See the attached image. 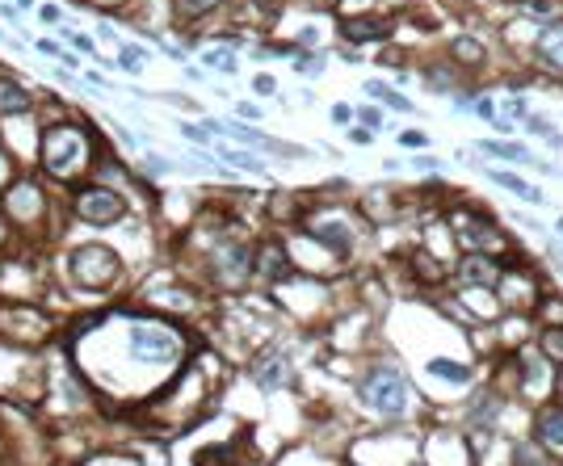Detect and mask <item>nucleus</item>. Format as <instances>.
Segmentation results:
<instances>
[{
	"mask_svg": "<svg viewBox=\"0 0 563 466\" xmlns=\"http://www.w3.org/2000/svg\"><path fill=\"white\" fill-rule=\"evenodd\" d=\"M84 135L76 126H51L47 135H42V143H38V160L47 164V172H55V177H68V172H76L84 164Z\"/></svg>",
	"mask_w": 563,
	"mask_h": 466,
	"instance_id": "nucleus-1",
	"label": "nucleus"
},
{
	"mask_svg": "<svg viewBox=\"0 0 563 466\" xmlns=\"http://www.w3.org/2000/svg\"><path fill=\"white\" fill-rule=\"evenodd\" d=\"M362 399L379 412V416H400L408 407V387H403V374L396 366H374L362 383Z\"/></svg>",
	"mask_w": 563,
	"mask_h": 466,
	"instance_id": "nucleus-2",
	"label": "nucleus"
},
{
	"mask_svg": "<svg viewBox=\"0 0 563 466\" xmlns=\"http://www.w3.org/2000/svg\"><path fill=\"white\" fill-rule=\"evenodd\" d=\"M72 277L81 286H105V282L118 277V256L101 244H84V248L72 252Z\"/></svg>",
	"mask_w": 563,
	"mask_h": 466,
	"instance_id": "nucleus-3",
	"label": "nucleus"
},
{
	"mask_svg": "<svg viewBox=\"0 0 563 466\" xmlns=\"http://www.w3.org/2000/svg\"><path fill=\"white\" fill-rule=\"evenodd\" d=\"M131 353L143 366H164L181 353V340L168 328H131Z\"/></svg>",
	"mask_w": 563,
	"mask_h": 466,
	"instance_id": "nucleus-4",
	"label": "nucleus"
},
{
	"mask_svg": "<svg viewBox=\"0 0 563 466\" xmlns=\"http://www.w3.org/2000/svg\"><path fill=\"white\" fill-rule=\"evenodd\" d=\"M454 227H458V244L463 248H471L475 256H480V248H487V256L492 252H504V235L496 232L487 219H480V215H471V210H454Z\"/></svg>",
	"mask_w": 563,
	"mask_h": 466,
	"instance_id": "nucleus-5",
	"label": "nucleus"
},
{
	"mask_svg": "<svg viewBox=\"0 0 563 466\" xmlns=\"http://www.w3.org/2000/svg\"><path fill=\"white\" fill-rule=\"evenodd\" d=\"M76 215L84 223H118L126 215V202L114 189H84L76 198Z\"/></svg>",
	"mask_w": 563,
	"mask_h": 466,
	"instance_id": "nucleus-6",
	"label": "nucleus"
},
{
	"mask_svg": "<svg viewBox=\"0 0 563 466\" xmlns=\"http://www.w3.org/2000/svg\"><path fill=\"white\" fill-rule=\"evenodd\" d=\"M202 131H219V135H232V139H240V143H248V148H261V152L303 155V148H295V143L269 139V135H261V131H248V126H223V122H215V118H206V122H202Z\"/></svg>",
	"mask_w": 563,
	"mask_h": 466,
	"instance_id": "nucleus-7",
	"label": "nucleus"
},
{
	"mask_svg": "<svg viewBox=\"0 0 563 466\" xmlns=\"http://www.w3.org/2000/svg\"><path fill=\"white\" fill-rule=\"evenodd\" d=\"M345 42H387L391 38V17L383 13H366V17H345L340 21Z\"/></svg>",
	"mask_w": 563,
	"mask_h": 466,
	"instance_id": "nucleus-8",
	"label": "nucleus"
},
{
	"mask_svg": "<svg viewBox=\"0 0 563 466\" xmlns=\"http://www.w3.org/2000/svg\"><path fill=\"white\" fill-rule=\"evenodd\" d=\"M307 235H312V239H320V244H328L336 256H345V252L353 248V232H349L336 215H320V219H312V223H307Z\"/></svg>",
	"mask_w": 563,
	"mask_h": 466,
	"instance_id": "nucleus-9",
	"label": "nucleus"
},
{
	"mask_svg": "<svg viewBox=\"0 0 563 466\" xmlns=\"http://www.w3.org/2000/svg\"><path fill=\"white\" fill-rule=\"evenodd\" d=\"M534 277L526 273V269H509V273H500V299H504V307H517L526 311L534 303Z\"/></svg>",
	"mask_w": 563,
	"mask_h": 466,
	"instance_id": "nucleus-10",
	"label": "nucleus"
},
{
	"mask_svg": "<svg viewBox=\"0 0 563 466\" xmlns=\"http://www.w3.org/2000/svg\"><path fill=\"white\" fill-rule=\"evenodd\" d=\"M534 51H538V59H543V68H547V72L563 76V21H547V25H543V34H538Z\"/></svg>",
	"mask_w": 563,
	"mask_h": 466,
	"instance_id": "nucleus-11",
	"label": "nucleus"
},
{
	"mask_svg": "<svg viewBox=\"0 0 563 466\" xmlns=\"http://www.w3.org/2000/svg\"><path fill=\"white\" fill-rule=\"evenodd\" d=\"M538 441H543V450L563 454V407H543L538 412Z\"/></svg>",
	"mask_w": 563,
	"mask_h": 466,
	"instance_id": "nucleus-12",
	"label": "nucleus"
},
{
	"mask_svg": "<svg viewBox=\"0 0 563 466\" xmlns=\"http://www.w3.org/2000/svg\"><path fill=\"white\" fill-rule=\"evenodd\" d=\"M252 378H256L265 390L282 387V383L290 378V370H286V357H282V353H265V357L252 366Z\"/></svg>",
	"mask_w": 563,
	"mask_h": 466,
	"instance_id": "nucleus-13",
	"label": "nucleus"
},
{
	"mask_svg": "<svg viewBox=\"0 0 563 466\" xmlns=\"http://www.w3.org/2000/svg\"><path fill=\"white\" fill-rule=\"evenodd\" d=\"M30 105H34V97L17 80H0V114H25Z\"/></svg>",
	"mask_w": 563,
	"mask_h": 466,
	"instance_id": "nucleus-14",
	"label": "nucleus"
},
{
	"mask_svg": "<svg viewBox=\"0 0 563 466\" xmlns=\"http://www.w3.org/2000/svg\"><path fill=\"white\" fill-rule=\"evenodd\" d=\"M198 466H248V462L240 458L236 446H211V450L198 454Z\"/></svg>",
	"mask_w": 563,
	"mask_h": 466,
	"instance_id": "nucleus-15",
	"label": "nucleus"
},
{
	"mask_svg": "<svg viewBox=\"0 0 563 466\" xmlns=\"http://www.w3.org/2000/svg\"><path fill=\"white\" fill-rule=\"evenodd\" d=\"M492 181L496 185H504L509 193H517V198H526V202H543V193L530 185V181H521V177H513V172H492Z\"/></svg>",
	"mask_w": 563,
	"mask_h": 466,
	"instance_id": "nucleus-16",
	"label": "nucleus"
},
{
	"mask_svg": "<svg viewBox=\"0 0 563 466\" xmlns=\"http://www.w3.org/2000/svg\"><path fill=\"white\" fill-rule=\"evenodd\" d=\"M261 273H269V277H286V273H290V261H286L282 244H269V248L261 252Z\"/></svg>",
	"mask_w": 563,
	"mask_h": 466,
	"instance_id": "nucleus-17",
	"label": "nucleus"
},
{
	"mask_svg": "<svg viewBox=\"0 0 563 466\" xmlns=\"http://www.w3.org/2000/svg\"><path fill=\"white\" fill-rule=\"evenodd\" d=\"M463 277H467V282H483V286H487V282H496V277H500V269H496V261H492V256H471V261H467V269H463Z\"/></svg>",
	"mask_w": 563,
	"mask_h": 466,
	"instance_id": "nucleus-18",
	"label": "nucleus"
},
{
	"mask_svg": "<svg viewBox=\"0 0 563 466\" xmlns=\"http://www.w3.org/2000/svg\"><path fill=\"white\" fill-rule=\"evenodd\" d=\"M366 92H370L374 101H383V105H391V109H400V114H408V109H412V101H408V97H400L396 88H387L383 80H370V84H366Z\"/></svg>",
	"mask_w": 563,
	"mask_h": 466,
	"instance_id": "nucleus-19",
	"label": "nucleus"
},
{
	"mask_svg": "<svg viewBox=\"0 0 563 466\" xmlns=\"http://www.w3.org/2000/svg\"><path fill=\"white\" fill-rule=\"evenodd\" d=\"M223 0H177L172 8H177V17L181 21H198V17H206V13H215Z\"/></svg>",
	"mask_w": 563,
	"mask_h": 466,
	"instance_id": "nucleus-20",
	"label": "nucleus"
},
{
	"mask_svg": "<svg viewBox=\"0 0 563 466\" xmlns=\"http://www.w3.org/2000/svg\"><path fill=\"white\" fill-rule=\"evenodd\" d=\"M487 155H500V160H517V164H534V155L526 152L521 143H483Z\"/></svg>",
	"mask_w": 563,
	"mask_h": 466,
	"instance_id": "nucleus-21",
	"label": "nucleus"
},
{
	"mask_svg": "<svg viewBox=\"0 0 563 466\" xmlns=\"http://www.w3.org/2000/svg\"><path fill=\"white\" fill-rule=\"evenodd\" d=\"M219 155L227 160V164H236V168H248V172H261L265 164H261V155L252 152H232V148H219Z\"/></svg>",
	"mask_w": 563,
	"mask_h": 466,
	"instance_id": "nucleus-22",
	"label": "nucleus"
},
{
	"mask_svg": "<svg viewBox=\"0 0 563 466\" xmlns=\"http://www.w3.org/2000/svg\"><path fill=\"white\" fill-rule=\"evenodd\" d=\"M458 59H467V64H483V47L475 38H454V47H450Z\"/></svg>",
	"mask_w": 563,
	"mask_h": 466,
	"instance_id": "nucleus-23",
	"label": "nucleus"
},
{
	"mask_svg": "<svg viewBox=\"0 0 563 466\" xmlns=\"http://www.w3.org/2000/svg\"><path fill=\"white\" fill-rule=\"evenodd\" d=\"M202 64H211L215 72H236V55H232V51H223V47H219V51H206V55H202Z\"/></svg>",
	"mask_w": 563,
	"mask_h": 466,
	"instance_id": "nucleus-24",
	"label": "nucleus"
},
{
	"mask_svg": "<svg viewBox=\"0 0 563 466\" xmlns=\"http://www.w3.org/2000/svg\"><path fill=\"white\" fill-rule=\"evenodd\" d=\"M429 370H433V374H441V378H454V383H467V378H471V370H467V366H458V362H433Z\"/></svg>",
	"mask_w": 563,
	"mask_h": 466,
	"instance_id": "nucleus-25",
	"label": "nucleus"
},
{
	"mask_svg": "<svg viewBox=\"0 0 563 466\" xmlns=\"http://www.w3.org/2000/svg\"><path fill=\"white\" fill-rule=\"evenodd\" d=\"M543 353L555 357V362H563V328H547V332H543Z\"/></svg>",
	"mask_w": 563,
	"mask_h": 466,
	"instance_id": "nucleus-26",
	"label": "nucleus"
},
{
	"mask_svg": "<svg viewBox=\"0 0 563 466\" xmlns=\"http://www.w3.org/2000/svg\"><path fill=\"white\" fill-rule=\"evenodd\" d=\"M513 466H551V462H547L534 446H517V450H513Z\"/></svg>",
	"mask_w": 563,
	"mask_h": 466,
	"instance_id": "nucleus-27",
	"label": "nucleus"
},
{
	"mask_svg": "<svg viewBox=\"0 0 563 466\" xmlns=\"http://www.w3.org/2000/svg\"><path fill=\"white\" fill-rule=\"evenodd\" d=\"M543 319H547V328H563V303L559 299H547V303H543Z\"/></svg>",
	"mask_w": 563,
	"mask_h": 466,
	"instance_id": "nucleus-28",
	"label": "nucleus"
},
{
	"mask_svg": "<svg viewBox=\"0 0 563 466\" xmlns=\"http://www.w3.org/2000/svg\"><path fill=\"white\" fill-rule=\"evenodd\" d=\"M118 59H122V68H126V72H139V68H143V51H139V47H122V55H118Z\"/></svg>",
	"mask_w": 563,
	"mask_h": 466,
	"instance_id": "nucleus-29",
	"label": "nucleus"
},
{
	"mask_svg": "<svg viewBox=\"0 0 563 466\" xmlns=\"http://www.w3.org/2000/svg\"><path fill=\"white\" fill-rule=\"evenodd\" d=\"M295 68H299V72H307V76H320L324 59H320V55H303V59H299V64H295Z\"/></svg>",
	"mask_w": 563,
	"mask_h": 466,
	"instance_id": "nucleus-30",
	"label": "nucleus"
},
{
	"mask_svg": "<svg viewBox=\"0 0 563 466\" xmlns=\"http://www.w3.org/2000/svg\"><path fill=\"white\" fill-rule=\"evenodd\" d=\"M504 109H509L513 118H530V109H526V101H521V97H509V101H504Z\"/></svg>",
	"mask_w": 563,
	"mask_h": 466,
	"instance_id": "nucleus-31",
	"label": "nucleus"
},
{
	"mask_svg": "<svg viewBox=\"0 0 563 466\" xmlns=\"http://www.w3.org/2000/svg\"><path fill=\"white\" fill-rule=\"evenodd\" d=\"M403 148H425V131H403Z\"/></svg>",
	"mask_w": 563,
	"mask_h": 466,
	"instance_id": "nucleus-32",
	"label": "nucleus"
},
{
	"mask_svg": "<svg viewBox=\"0 0 563 466\" xmlns=\"http://www.w3.org/2000/svg\"><path fill=\"white\" fill-rule=\"evenodd\" d=\"M362 122H366V126H370V131H374V126H379V122H383V114H379V109H374V105H370V109H362Z\"/></svg>",
	"mask_w": 563,
	"mask_h": 466,
	"instance_id": "nucleus-33",
	"label": "nucleus"
},
{
	"mask_svg": "<svg viewBox=\"0 0 563 466\" xmlns=\"http://www.w3.org/2000/svg\"><path fill=\"white\" fill-rule=\"evenodd\" d=\"M252 88H256V92H273L278 84H273V76H256L252 80Z\"/></svg>",
	"mask_w": 563,
	"mask_h": 466,
	"instance_id": "nucleus-34",
	"label": "nucleus"
},
{
	"mask_svg": "<svg viewBox=\"0 0 563 466\" xmlns=\"http://www.w3.org/2000/svg\"><path fill=\"white\" fill-rule=\"evenodd\" d=\"M38 17H42V21H59V8H55V4H42Z\"/></svg>",
	"mask_w": 563,
	"mask_h": 466,
	"instance_id": "nucleus-35",
	"label": "nucleus"
},
{
	"mask_svg": "<svg viewBox=\"0 0 563 466\" xmlns=\"http://www.w3.org/2000/svg\"><path fill=\"white\" fill-rule=\"evenodd\" d=\"M475 114H480V118H492V122H496V109H492L487 101H475Z\"/></svg>",
	"mask_w": 563,
	"mask_h": 466,
	"instance_id": "nucleus-36",
	"label": "nucleus"
},
{
	"mask_svg": "<svg viewBox=\"0 0 563 466\" xmlns=\"http://www.w3.org/2000/svg\"><path fill=\"white\" fill-rule=\"evenodd\" d=\"M332 118L336 122H349V105H332Z\"/></svg>",
	"mask_w": 563,
	"mask_h": 466,
	"instance_id": "nucleus-37",
	"label": "nucleus"
},
{
	"mask_svg": "<svg viewBox=\"0 0 563 466\" xmlns=\"http://www.w3.org/2000/svg\"><path fill=\"white\" fill-rule=\"evenodd\" d=\"M349 139H353V143H370L374 135H370V131H349Z\"/></svg>",
	"mask_w": 563,
	"mask_h": 466,
	"instance_id": "nucleus-38",
	"label": "nucleus"
},
{
	"mask_svg": "<svg viewBox=\"0 0 563 466\" xmlns=\"http://www.w3.org/2000/svg\"><path fill=\"white\" fill-rule=\"evenodd\" d=\"M555 387H559V395H563V374H559V378H555Z\"/></svg>",
	"mask_w": 563,
	"mask_h": 466,
	"instance_id": "nucleus-39",
	"label": "nucleus"
},
{
	"mask_svg": "<svg viewBox=\"0 0 563 466\" xmlns=\"http://www.w3.org/2000/svg\"><path fill=\"white\" fill-rule=\"evenodd\" d=\"M555 256H559V265H563V252H555Z\"/></svg>",
	"mask_w": 563,
	"mask_h": 466,
	"instance_id": "nucleus-40",
	"label": "nucleus"
},
{
	"mask_svg": "<svg viewBox=\"0 0 563 466\" xmlns=\"http://www.w3.org/2000/svg\"><path fill=\"white\" fill-rule=\"evenodd\" d=\"M559 232H563V219H559Z\"/></svg>",
	"mask_w": 563,
	"mask_h": 466,
	"instance_id": "nucleus-41",
	"label": "nucleus"
}]
</instances>
